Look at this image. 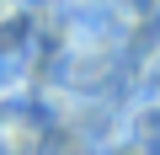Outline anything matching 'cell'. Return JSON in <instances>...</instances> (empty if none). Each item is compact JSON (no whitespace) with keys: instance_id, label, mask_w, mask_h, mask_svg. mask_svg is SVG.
Listing matches in <instances>:
<instances>
[{"instance_id":"6da1fadb","label":"cell","mask_w":160,"mask_h":155,"mask_svg":"<svg viewBox=\"0 0 160 155\" xmlns=\"http://www.w3.org/2000/svg\"><path fill=\"white\" fill-rule=\"evenodd\" d=\"M133 144L139 155H160V102H144L133 112Z\"/></svg>"}]
</instances>
